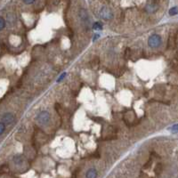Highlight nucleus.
<instances>
[{
    "instance_id": "obj_1",
    "label": "nucleus",
    "mask_w": 178,
    "mask_h": 178,
    "mask_svg": "<svg viewBox=\"0 0 178 178\" xmlns=\"http://www.w3.org/2000/svg\"><path fill=\"white\" fill-rule=\"evenodd\" d=\"M161 43H162L161 37L158 34L152 35L148 39V45L152 48H158L159 46H160Z\"/></svg>"
},
{
    "instance_id": "obj_2",
    "label": "nucleus",
    "mask_w": 178,
    "mask_h": 178,
    "mask_svg": "<svg viewBox=\"0 0 178 178\" xmlns=\"http://www.w3.org/2000/svg\"><path fill=\"white\" fill-rule=\"evenodd\" d=\"M37 120L41 125H46V124H48V122L50 120V114L47 111H41L37 114Z\"/></svg>"
},
{
    "instance_id": "obj_3",
    "label": "nucleus",
    "mask_w": 178,
    "mask_h": 178,
    "mask_svg": "<svg viewBox=\"0 0 178 178\" xmlns=\"http://www.w3.org/2000/svg\"><path fill=\"white\" fill-rule=\"evenodd\" d=\"M100 17L104 20H110L112 18V12L108 7L103 6L100 11Z\"/></svg>"
},
{
    "instance_id": "obj_4",
    "label": "nucleus",
    "mask_w": 178,
    "mask_h": 178,
    "mask_svg": "<svg viewBox=\"0 0 178 178\" xmlns=\"http://www.w3.org/2000/svg\"><path fill=\"white\" fill-rule=\"evenodd\" d=\"M14 121V116L12 113H4L2 117V122L5 125H11Z\"/></svg>"
},
{
    "instance_id": "obj_5",
    "label": "nucleus",
    "mask_w": 178,
    "mask_h": 178,
    "mask_svg": "<svg viewBox=\"0 0 178 178\" xmlns=\"http://www.w3.org/2000/svg\"><path fill=\"white\" fill-rule=\"evenodd\" d=\"M78 16H79L80 20H81L83 22H85V23L89 22V16H88V13H87V12H86V9L81 8V9L79 10V12H78Z\"/></svg>"
},
{
    "instance_id": "obj_6",
    "label": "nucleus",
    "mask_w": 178,
    "mask_h": 178,
    "mask_svg": "<svg viewBox=\"0 0 178 178\" xmlns=\"http://www.w3.org/2000/svg\"><path fill=\"white\" fill-rule=\"evenodd\" d=\"M158 10V5L155 3H148L145 6V11L149 13H152L155 12Z\"/></svg>"
},
{
    "instance_id": "obj_7",
    "label": "nucleus",
    "mask_w": 178,
    "mask_h": 178,
    "mask_svg": "<svg viewBox=\"0 0 178 178\" xmlns=\"http://www.w3.org/2000/svg\"><path fill=\"white\" fill-rule=\"evenodd\" d=\"M96 177H97V171L94 168H90L86 174V178H96Z\"/></svg>"
},
{
    "instance_id": "obj_8",
    "label": "nucleus",
    "mask_w": 178,
    "mask_h": 178,
    "mask_svg": "<svg viewBox=\"0 0 178 178\" xmlns=\"http://www.w3.org/2000/svg\"><path fill=\"white\" fill-rule=\"evenodd\" d=\"M169 14H170L171 16L178 14V7L177 6H174V7H172V8L169 10Z\"/></svg>"
},
{
    "instance_id": "obj_9",
    "label": "nucleus",
    "mask_w": 178,
    "mask_h": 178,
    "mask_svg": "<svg viewBox=\"0 0 178 178\" xmlns=\"http://www.w3.org/2000/svg\"><path fill=\"white\" fill-rule=\"evenodd\" d=\"M22 161H23V159L21 156H15L13 158V162L15 164H21V163H22Z\"/></svg>"
},
{
    "instance_id": "obj_10",
    "label": "nucleus",
    "mask_w": 178,
    "mask_h": 178,
    "mask_svg": "<svg viewBox=\"0 0 178 178\" xmlns=\"http://www.w3.org/2000/svg\"><path fill=\"white\" fill-rule=\"evenodd\" d=\"M4 27H5V21L3 17L0 16V30L4 29Z\"/></svg>"
},
{
    "instance_id": "obj_11",
    "label": "nucleus",
    "mask_w": 178,
    "mask_h": 178,
    "mask_svg": "<svg viewBox=\"0 0 178 178\" xmlns=\"http://www.w3.org/2000/svg\"><path fill=\"white\" fill-rule=\"evenodd\" d=\"M93 28L94 29H103V26L100 22H95L94 25H93Z\"/></svg>"
},
{
    "instance_id": "obj_12",
    "label": "nucleus",
    "mask_w": 178,
    "mask_h": 178,
    "mask_svg": "<svg viewBox=\"0 0 178 178\" xmlns=\"http://www.w3.org/2000/svg\"><path fill=\"white\" fill-rule=\"evenodd\" d=\"M4 129H5V125L3 122H0V136L4 132Z\"/></svg>"
},
{
    "instance_id": "obj_13",
    "label": "nucleus",
    "mask_w": 178,
    "mask_h": 178,
    "mask_svg": "<svg viewBox=\"0 0 178 178\" xmlns=\"http://www.w3.org/2000/svg\"><path fill=\"white\" fill-rule=\"evenodd\" d=\"M178 131V124L177 125H175L173 127H172V132L175 133V132H177Z\"/></svg>"
},
{
    "instance_id": "obj_14",
    "label": "nucleus",
    "mask_w": 178,
    "mask_h": 178,
    "mask_svg": "<svg viewBox=\"0 0 178 178\" xmlns=\"http://www.w3.org/2000/svg\"><path fill=\"white\" fill-rule=\"evenodd\" d=\"M24 4H34L35 1H23Z\"/></svg>"
},
{
    "instance_id": "obj_15",
    "label": "nucleus",
    "mask_w": 178,
    "mask_h": 178,
    "mask_svg": "<svg viewBox=\"0 0 178 178\" xmlns=\"http://www.w3.org/2000/svg\"><path fill=\"white\" fill-rule=\"evenodd\" d=\"M65 76H66V73H63V74H62V76H61V77H60V78H59V79H58V82H60V81H62V79H63V78H64V77H65Z\"/></svg>"
}]
</instances>
